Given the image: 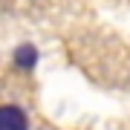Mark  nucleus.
<instances>
[{
  "mask_svg": "<svg viewBox=\"0 0 130 130\" xmlns=\"http://www.w3.org/2000/svg\"><path fill=\"white\" fill-rule=\"evenodd\" d=\"M14 67H18V70H26V72L38 67V49L32 43H20V46L14 49Z\"/></svg>",
  "mask_w": 130,
  "mask_h": 130,
  "instance_id": "nucleus-2",
  "label": "nucleus"
},
{
  "mask_svg": "<svg viewBox=\"0 0 130 130\" xmlns=\"http://www.w3.org/2000/svg\"><path fill=\"white\" fill-rule=\"evenodd\" d=\"M0 130H29V116L23 107L6 104L0 110Z\"/></svg>",
  "mask_w": 130,
  "mask_h": 130,
  "instance_id": "nucleus-1",
  "label": "nucleus"
}]
</instances>
